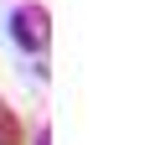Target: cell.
Here are the masks:
<instances>
[{
	"instance_id": "cell-2",
	"label": "cell",
	"mask_w": 155,
	"mask_h": 145,
	"mask_svg": "<svg viewBox=\"0 0 155 145\" xmlns=\"http://www.w3.org/2000/svg\"><path fill=\"white\" fill-rule=\"evenodd\" d=\"M0 145H26V130H21V119L5 99H0Z\"/></svg>"
},
{
	"instance_id": "cell-1",
	"label": "cell",
	"mask_w": 155,
	"mask_h": 145,
	"mask_svg": "<svg viewBox=\"0 0 155 145\" xmlns=\"http://www.w3.org/2000/svg\"><path fill=\"white\" fill-rule=\"evenodd\" d=\"M5 31H11V42L26 57H47V47H52V11L41 5V0H21V5L5 16Z\"/></svg>"
},
{
	"instance_id": "cell-3",
	"label": "cell",
	"mask_w": 155,
	"mask_h": 145,
	"mask_svg": "<svg viewBox=\"0 0 155 145\" xmlns=\"http://www.w3.org/2000/svg\"><path fill=\"white\" fill-rule=\"evenodd\" d=\"M31 145H52V130H47V124H41V130H36V140H31Z\"/></svg>"
}]
</instances>
